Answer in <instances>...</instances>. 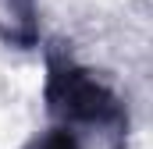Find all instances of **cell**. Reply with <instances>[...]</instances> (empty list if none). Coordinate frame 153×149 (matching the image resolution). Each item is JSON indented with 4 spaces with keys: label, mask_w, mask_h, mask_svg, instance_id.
<instances>
[{
    "label": "cell",
    "mask_w": 153,
    "mask_h": 149,
    "mask_svg": "<svg viewBox=\"0 0 153 149\" xmlns=\"http://www.w3.org/2000/svg\"><path fill=\"white\" fill-rule=\"evenodd\" d=\"M43 103L53 121H61V128H93L107 149H125L128 146V131H132V117L125 100L114 92V85L107 78L78 64L75 53L64 43H50L46 46V82H43Z\"/></svg>",
    "instance_id": "cell-1"
},
{
    "label": "cell",
    "mask_w": 153,
    "mask_h": 149,
    "mask_svg": "<svg viewBox=\"0 0 153 149\" xmlns=\"http://www.w3.org/2000/svg\"><path fill=\"white\" fill-rule=\"evenodd\" d=\"M0 43L14 50L39 46V7L36 0H0Z\"/></svg>",
    "instance_id": "cell-2"
},
{
    "label": "cell",
    "mask_w": 153,
    "mask_h": 149,
    "mask_svg": "<svg viewBox=\"0 0 153 149\" xmlns=\"http://www.w3.org/2000/svg\"><path fill=\"white\" fill-rule=\"evenodd\" d=\"M22 149H82V142H78V135L71 131V128L53 124V128H46V131L32 135Z\"/></svg>",
    "instance_id": "cell-3"
}]
</instances>
